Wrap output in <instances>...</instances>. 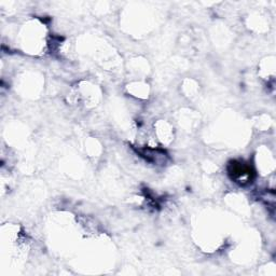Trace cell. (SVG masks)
<instances>
[{"instance_id": "cell-1", "label": "cell", "mask_w": 276, "mask_h": 276, "mask_svg": "<svg viewBox=\"0 0 276 276\" xmlns=\"http://www.w3.org/2000/svg\"><path fill=\"white\" fill-rule=\"evenodd\" d=\"M230 174H232L233 176L232 178L234 177L237 183H244V182H248L249 178H251V169L244 163H234L233 164V169L230 172Z\"/></svg>"}]
</instances>
